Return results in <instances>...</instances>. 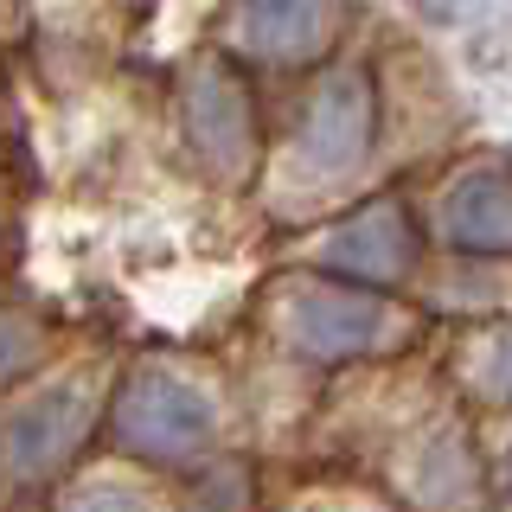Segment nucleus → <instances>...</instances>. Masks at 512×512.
<instances>
[{
	"mask_svg": "<svg viewBox=\"0 0 512 512\" xmlns=\"http://www.w3.org/2000/svg\"><path fill=\"white\" fill-rule=\"evenodd\" d=\"M500 506L512 512V448H506V461H500Z\"/></svg>",
	"mask_w": 512,
	"mask_h": 512,
	"instance_id": "obj_12",
	"label": "nucleus"
},
{
	"mask_svg": "<svg viewBox=\"0 0 512 512\" xmlns=\"http://www.w3.org/2000/svg\"><path fill=\"white\" fill-rule=\"evenodd\" d=\"M378 333H384V308L365 288L333 276L288 288V340L308 359H359V352L378 346Z\"/></svg>",
	"mask_w": 512,
	"mask_h": 512,
	"instance_id": "obj_5",
	"label": "nucleus"
},
{
	"mask_svg": "<svg viewBox=\"0 0 512 512\" xmlns=\"http://www.w3.org/2000/svg\"><path fill=\"white\" fill-rule=\"evenodd\" d=\"M320 263L333 269V282H352V288L397 282L416 263V224L397 199H372L320 237Z\"/></svg>",
	"mask_w": 512,
	"mask_h": 512,
	"instance_id": "obj_6",
	"label": "nucleus"
},
{
	"mask_svg": "<svg viewBox=\"0 0 512 512\" xmlns=\"http://www.w3.org/2000/svg\"><path fill=\"white\" fill-rule=\"evenodd\" d=\"M39 352H45L39 320H26L20 308H0V384L26 378L32 365H39Z\"/></svg>",
	"mask_w": 512,
	"mask_h": 512,
	"instance_id": "obj_9",
	"label": "nucleus"
},
{
	"mask_svg": "<svg viewBox=\"0 0 512 512\" xmlns=\"http://www.w3.org/2000/svg\"><path fill=\"white\" fill-rule=\"evenodd\" d=\"M372 128H378L372 77L359 64H340V71L320 77L308 109H301V154H308L314 173H346L372 148Z\"/></svg>",
	"mask_w": 512,
	"mask_h": 512,
	"instance_id": "obj_4",
	"label": "nucleus"
},
{
	"mask_svg": "<svg viewBox=\"0 0 512 512\" xmlns=\"http://www.w3.org/2000/svg\"><path fill=\"white\" fill-rule=\"evenodd\" d=\"M0 199H7V192H0Z\"/></svg>",
	"mask_w": 512,
	"mask_h": 512,
	"instance_id": "obj_13",
	"label": "nucleus"
},
{
	"mask_svg": "<svg viewBox=\"0 0 512 512\" xmlns=\"http://www.w3.org/2000/svg\"><path fill=\"white\" fill-rule=\"evenodd\" d=\"M487 372H493V384H500V391H512V327L500 333V340H493V352H487Z\"/></svg>",
	"mask_w": 512,
	"mask_h": 512,
	"instance_id": "obj_11",
	"label": "nucleus"
},
{
	"mask_svg": "<svg viewBox=\"0 0 512 512\" xmlns=\"http://www.w3.org/2000/svg\"><path fill=\"white\" fill-rule=\"evenodd\" d=\"M58 512H167V506H160L154 493L128 487V480H90V487H77Z\"/></svg>",
	"mask_w": 512,
	"mask_h": 512,
	"instance_id": "obj_10",
	"label": "nucleus"
},
{
	"mask_svg": "<svg viewBox=\"0 0 512 512\" xmlns=\"http://www.w3.org/2000/svg\"><path fill=\"white\" fill-rule=\"evenodd\" d=\"M442 237L474 256H512V173L468 167L442 192Z\"/></svg>",
	"mask_w": 512,
	"mask_h": 512,
	"instance_id": "obj_7",
	"label": "nucleus"
},
{
	"mask_svg": "<svg viewBox=\"0 0 512 512\" xmlns=\"http://www.w3.org/2000/svg\"><path fill=\"white\" fill-rule=\"evenodd\" d=\"M96 391L84 378H52L0 416V474L20 487H45L77 461V448L90 442L96 423Z\"/></svg>",
	"mask_w": 512,
	"mask_h": 512,
	"instance_id": "obj_2",
	"label": "nucleus"
},
{
	"mask_svg": "<svg viewBox=\"0 0 512 512\" xmlns=\"http://www.w3.org/2000/svg\"><path fill=\"white\" fill-rule=\"evenodd\" d=\"M333 20H340V13L314 7V0H263V7L231 13L237 52H256V58H308V52H320V39L333 32Z\"/></svg>",
	"mask_w": 512,
	"mask_h": 512,
	"instance_id": "obj_8",
	"label": "nucleus"
},
{
	"mask_svg": "<svg viewBox=\"0 0 512 512\" xmlns=\"http://www.w3.org/2000/svg\"><path fill=\"white\" fill-rule=\"evenodd\" d=\"M180 122H186V148L199 154L212 173L250 167V148H256L250 84L224 58L192 64V77H186V90H180Z\"/></svg>",
	"mask_w": 512,
	"mask_h": 512,
	"instance_id": "obj_3",
	"label": "nucleus"
},
{
	"mask_svg": "<svg viewBox=\"0 0 512 512\" xmlns=\"http://www.w3.org/2000/svg\"><path fill=\"white\" fill-rule=\"evenodd\" d=\"M109 429L128 455L154 468H186L218 442V404L173 365H135L109 397Z\"/></svg>",
	"mask_w": 512,
	"mask_h": 512,
	"instance_id": "obj_1",
	"label": "nucleus"
}]
</instances>
